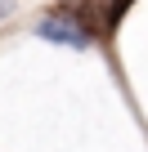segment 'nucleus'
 <instances>
[{
	"mask_svg": "<svg viewBox=\"0 0 148 152\" xmlns=\"http://www.w3.org/2000/svg\"><path fill=\"white\" fill-rule=\"evenodd\" d=\"M126 5H130V0H112V5H108V27H112V23L126 14Z\"/></svg>",
	"mask_w": 148,
	"mask_h": 152,
	"instance_id": "nucleus-2",
	"label": "nucleus"
},
{
	"mask_svg": "<svg viewBox=\"0 0 148 152\" xmlns=\"http://www.w3.org/2000/svg\"><path fill=\"white\" fill-rule=\"evenodd\" d=\"M40 36L49 45H67V49H85L94 36H90V23H81L72 9H58V14H45L40 18Z\"/></svg>",
	"mask_w": 148,
	"mask_h": 152,
	"instance_id": "nucleus-1",
	"label": "nucleus"
}]
</instances>
